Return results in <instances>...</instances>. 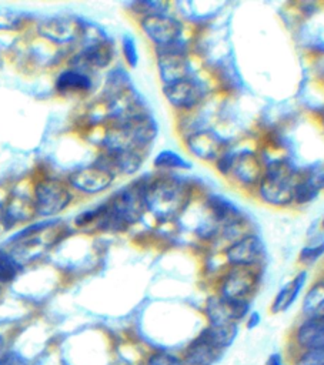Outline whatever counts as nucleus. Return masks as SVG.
Returning <instances> with one entry per match:
<instances>
[{
    "mask_svg": "<svg viewBox=\"0 0 324 365\" xmlns=\"http://www.w3.org/2000/svg\"><path fill=\"white\" fill-rule=\"evenodd\" d=\"M190 191L177 177H161L144 187L146 208L158 218L176 217L187 204Z\"/></svg>",
    "mask_w": 324,
    "mask_h": 365,
    "instance_id": "f257e3e1",
    "label": "nucleus"
},
{
    "mask_svg": "<svg viewBox=\"0 0 324 365\" xmlns=\"http://www.w3.org/2000/svg\"><path fill=\"white\" fill-rule=\"evenodd\" d=\"M297 171L287 160L271 161L258 182L261 200L271 205H287L294 200Z\"/></svg>",
    "mask_w": 324,
    "mask_h": 365,
    "instance_id": "f03ea898",
    "label": "nucleus"
},
{
    "mask_svg": "<svg viewBox=\"0 0 324 365\" xmlns=\"http://www.w3.org/2000/svg\"><path fill=\"white\" fill-rule=\"evenodd\" d=\"M144 187L141 184H133L117 191L113 198L101 207L100 220H104L106 227H124L136 222L144 208Z\"/></svg>",
    "mask_w": 324,
    "mask_h": 365,
    "instance_id": "7ed1b4c3",
    "label": "nucleus"
},
{
    "mask_svg": "<svg viewBox=\"0 0 324 365\" xmlns=\"http://www.w3.org/2000/svg\"><path fill=\"white\" fill-rule=\"evenodd\" d=\"M217 165L221 173H231L234 178L244 185L258 184L264 173L257 155L248 150L237 154L226 153L217 160Z\"/></svg>",
    "mask_w": 324,
    "mask_h": 365,
    "instance_id": "20e7f679",
    "label": "nucleus"
},
{
    "mask_svg": "<svg viewBox=\"0 0 324 365\" xmlns=\"http://www.w3.org/2000/svg\"><path fill=\"white\" fill-rule=\"evenodd\" d=\"M141 29L147 37H150L157 44V47H166L178 43L183 33L181 23L164 13L147 14L141 20Z\"/></svg>",
    "mask_w": 324,
    "mask_h": 365,
    "instance_id": "39448f33",
    "label": "nucleus"
},
{
    "mask_svg": "<svg viewBox=\"0 0 324 365\" xmlns=\"http://www.w3.org/2000/svg\"><path fill=\"white\" fill-rule=\"evenodd\" d=\"M70 191L60 181L47 180L37 184L34 191V208L41 215H54L70 202Z\"/></svg>",
    "mask_w": 324,
    "mask_h": 365,
    "instance_id": "423d86ee",
    "label": "nucleus"
},
{
    "mask_svg": "<svg viewBox=\"0 0 324 365\" xmlns=\"http://www.w3.org/2000/svg\"><path fill=\"white\" fill-rule=\"evenodd\" d=\"M178 44L180 41L157 48V66L164 86L187 78L190 74L188 60L183 53V47Z\"/></svg>",
    "mask_w": 324,
    "mask_h": 365,
    "instance_id": "0eeeda50",
    "label": "nucleus"
},
{
    "mask_svg": "<svg viewBox=\"0 0 324 365\" xmlns=\"http://www.w3.org/2000/svg\"><path fill=\"white\" fill-rule=\"evenodd\" d=\"M224 348L213 336V334L204 328L184 349L183 359L187 365H214L224 354Z\"/></svg>",
    "mask_w": 324,
    "mask_h": 365,
    "instance_id": "6e6552de",
    "label": "nucleus"
},
{
    "mask_svg": "<svg viewBox=\"0 0 324 365\" xmlns=\"http://www.w3.org/2000/svg\"><path fill=\"white\" fill-rule=\"evenodd\" d=\"M250 314L248 301H234L223 297H211L206 304V315L211 325L238 324Z\"/></svg>",
    "mask_w": 324,
    "mask_h": 365,
    "instance_id": "1a4fd4ad",
    "label": "nucleus"
},
{
    "mask_svg": "<svg viewBox=\"0 0 324 365\" xmlns=\"http://www.w3.org/2000/svg\"><path fill=\"white\" fill-rule=\"evenodd\" d=\"M258 284V274L253 268L236 267L223 279L220 297L234 301H248Z\"/></svg>",
    "mask_w": 324,
    "mask_h": 365,
    "instance_id": "9d476101",
    "label": "nucleus"
},
{
    "mask_svg": "<svg viewBox=\"0 0 324 365\" xmlns=\"http://www.w3.org/2000/svg\"><path fill=\"white\" fill-rule=\"evenodd\" d=\"M264 254L265 248L263 241L253 234L241 237L226 250V257L230 264H233L234 267L245 268H251L255 264L261 262Z\"/></svg>",
    "mask_w": 324,
    "mask_h": 365,
    "instance_id": "9b49d317",
    "label": "nucleus"
},
{
    "mask_svg": "<svg viewBox=\"0 0 324 365\" xmlns=\"http://www.w3.org/2000/svg\"><path fill=\"white\" fill-rule=\"evenodd\" d=\"M39 33L54 43H70L84 33V24L74 17L54 16L46 19L39 26Z\"/></svg>",
    "mask_w": 324,
    "mask_h": 365,
    "instance_id": "f8f14e48",
    "label": "nucleus"
},
{
    "mask_svg": "<svg viewBox=\"0 0 324 365\" xmlns=\"http://www.w3.org/2000/svg\"><path fill=\"white\" fill-rule=\"evenodd\" d=\"M163 91H164L167 101L171 106H174L177 108H183V110L193 108L204 97L203 86L197 80L190 78V77L178 80L171 84H166Z\"/></svg>",
    "mask_w": 324,
    "mask_h": 365,
    "instance_id": "ddd939ff",
    "label": "nucleus"
},
{
    "mask_svg": "<svg viewBox=\"0 0 324 365\" xmlns=\"http://www.w3.org/2000/svg\"><path fill=\"white\" fill-rule=\"evenodd\" d=\"M69 180L74 188L87 194H94L107 190L114 180V174L100 165L93 164L74 171Z\"/></svg>",
    "mask_w": 324,
    "mask_h": 365,
    "instance_id": "4468645a",
    "label": "nucleus"
},
{
    "mask_svg": "<svg viewBox=\"0 0 324 365\" xmlns=\"http://www.w3.org/2000/svg\"><path fill=\"white\" fill-rule=\"evenodd\" d=\"M227 141L213 130H200L187 138L188 150L198 158L213 161L223 157Z\"/></svg>",
    "mask_w": 324,
    "mask_h": 365,
    "instance_id": "2eb2a0df",
    "label": "nucleus"
},
{
    "mask_svg": "<svg viewBox=\"0 0 324 365\" xmlns=\"http://www.w3.org/2000/svg\"><path fill=\"white\" fill-rule=\"evenodd\" d=\"M295 342L301 351L324 348V318H305L295 331Z\"/></svg>",
    "mask_w": 324,
    "mask_h": 365,
    "instance_id": "dca6fc26",
    "label": "nucleus"
},
{
    "mask_svg": "<svg viewBox=\"0 0 324 365\" xmlns=\"http://www.w3.org/2000/svg\"><path fill=\"white\" fill-rule=\"evenodd\" d=\"M305 282H307V272L301 271L291 281L284 284L273 299L271 312L278 314V312L287 311L295 302V299L298 298V295H300L301 289L304 288Z\"/></svg>",
    "mask_w": 324,
    "mask_h": 365,
    "instance_id": "f3484780",
    "label": "nucleus"
},
{
    "mask_svg": "<svg viewBox=\"0 0 324 365\" xmlns=\"http://www.w3.org/2000/svg\"><path fill=\"white\" fill-rule=\"evenodd\" d=\"M113 57L111 44L103 37L90 38L86 48L77 57L81 63L91 67H106Z\"/></svg>",
    "mask_w": 324,
    "mask_h": 365,
    "instance_id": "a211bd4d",
    "label": "nucleus"
},
{
    "mask_svg": "<svg viewBox=\"0 0 324 365\" xmlns=\"http://www.w3.org/2000/svg\"><path fill=\"white\" fill-rule=\"evenodd\" d=\"M303 314L305 318H324V281L315 282L303 299Z\"/></svg>",
    "mask_w": 324,
    "mask_h": 365,
    "instance_id": "6ab92c4d",
    "label": "nucleus"
},
{
    "mask_svg": "<svg viewBox=\"0 0 324 365\" xmlns=\"http://www.w3.org/2000/svg\"><path fill=\"white\" fill-rule=\"evenodd\" d=\"M91 87V80L87 74L79 70H66L56 80V88L66 91H87Z\"/></svg>",
    "mask_w": 324,
    "mask_h": 365,
    "instance_id": "aec40b11",
    "label": "nucleus"
},
{
    "mask_svg": "<svg viewBox=\"0 0 324 365\" xmlns=\"http://www.w3.org/2000/svg\"><path fill=\"white\" fill-rule=\"evenodd\" d=\"M210 208L213 210V215L217 221L224 224H234L240 220V211L238 208L221 197H213L210 200Z\"/></svg>",
    "mask_w": 324,
    "mask_h": 365,
    "instance_id": "412c9836",
    "label": "nucleus"
},
{
    "mask_svg": "<svg viewBox=\"0 0 324 365\" xmlns=\"http://www.w3.org/2000/svg\"><path fill=\"white\" fill-rule=\"evenodd\" d=\"M154 165L157 168H163V170H188V168H191V164L184 157H181L180 154H177L176 151H171V150L160 151L154 158Z\"/></svg>",
    "mask_w": 324,
    "mask_h": 365,
    "instance_id": "4be33fe9",
    "label": "nucleus"
},
{
    "mask_svg": "<svg viewBox=\"0 0 324 365\" xmlns=\"http://www.w3.org/2000/svg\"><path fill=\"white\" fill-rule=\"evenodd\" d=\"M318 192H320V190L313 182V180L307 175L305 178H301L297 181V185L294 190V200L298 204H305V202L313 201L318 195Z\"/></svg>",
    "mask_w": 324,
    "mask_h": 365,
    "instance_id": "5701e85b",
    "label": "nucleus"
},
{
    "mask_svg": "<svg viewBox=\"0 0 324 365\" xmlns=\"http://www.w3.org/2000/svg\"><path fill=\"white\" fill-rule=\"evenodd\" d=\"M19 264L17 261L7 254L6 251L0 250V282H10L19 274Z\"/></svg>",
    "mask_w": 324,
    "mask_h": 365,
    "instance_id": "b1692460",
    "label": "nucleus"
},
{
    "mask_svg": "<svg viewBox=\"0 0 324 365\" xmlns=\"http://www.w3.org/2000/svg\"><path fill=\"white\" fill-rule=\"evenodd\" d=\"M36 211L34 202H29L26 198H14L9 207V217L14 220L30 218Z\"/></svg>",
    "mask_w": 324,
    "mask_h": 365,
    "instance_id": "393cba45",
    "label": "nucleus"
},
{
    "mask_svg": "<svg viewBox=\"0 0 324 365\" xmlns=\"http://www.w3.org/2000/svg\"><path fill=\"white\" fill-rule=\"evenodd\" d=\"M294 365H324V348L301 351L295 358Z\"/></svg>",
    "mask_w": 324,
    "mask_h": 365,
    "instance_id": "a878e982",
    "label": "nucleus"
},
{
    "mask_svg": "<svg viewBox=\"0 0 324 365\" xmlns=\"http://www.w3.org/2000/svg\"><path fill=\"white\" fill-rule=\"evenodd\" d=\"M147 365H187V362L170 352H156L148 358Z\"/></svg>",
    "mask_w": 324,
    "mask_h": 365,
    "instance_id": "bb28decb",
    "label": "nucleus"
},
{
    "mask_svg": "<svg viewBox=\"0 0 324 365\" xmlns=\"http://www.w3.org/2000/svg\"><path fill=\"white\" fill-rule=\"evenodd\" d=\"M121 46H123L124 58L127 60V63H128L131 67H136V66H137V61H138V56H137V48H136L134 38H133L131 36H128V34L123 36Z\"/></svg>",
    "mask_w": 324,
    "mask_h": 365,
    "instance_id": "cd10ccee",
    "label": "nucleus"
},
{
    "mask_svg": "<svg viewBox=\"0 0 324 365\" xmlns=\"http://www.w3.org/2000/svg\"><path fill=\"white\" fill-rule=\"evenodd\" d=\"M324 254V241L311 245V247H305L301 254H300V259L304 261L305 264H313L315 262L321 255Z\"/></svg>",
    "mask_w": 324,
    "mask_h": 365,
    "instance_id": "c85d7f7f",
    "label": "nucleus"
},
{
    "mask_svg": "<svg viewBox=\"0 0 324 365\" xmlns=\"http://www.w3.org/2000/svg\"><path fill=\"white\" fill-rule=\"evenodd\" d=\"M56 222H57V220H49V221H41V222L33 224V225H30V227H27V228L21 230L20 232H17V234L13 237V240H17V238H26V237H30V235H33V234H37V232L43 231L44 228L51 227V225H53V224H56Z\"/></svg>",
    "mask_w": 324,
    "mask_h": 365,
    "instance_id": "c756f323",
    "label": "nucleus"
},
{
    "mask_svg": "<svg viewBox=\"0 0 324 365\" xmlns=\"http://www.w3.org/2000/svg\"><path fill=\"white\" fill-rule=\"evenodd\" d=\"M20 17L11 11H0V29H11L19 24Z\"/></svg>",
    "mask_w": 324,
    "mask_h": 365,
    "instance_id": "7c9ffc66",
    "label": "nucleus"
},
{
    "mask_svg": "<svg viewBox=\"0 0 324 365\" xmlns=\"http://www.w3.org/2000/svg\"><path fill=\"white\" fill-rule=\"evenodd\" d=\"M0 365H26V364L19 354L7 352L0 358Z\"/></svg>",
    "mask_w": 324,
    "mask_h": 365,
    "instance_id": "2f4dec72",
    "label": "nucleus"
},
{
    "mask_svg": "<svg viewBox=\"0 0 324 365\" xmlns=\"http://www.w3.org/2000/svg\"><path fill=\"white\" fill-rule=\"evenodd\" d=\"M260 324V315L258 312H250L248 314V319H247V328L253 329Z\"/></svg>",
    "mask_w": 324,
    "mask_h": 365,
    "instance_id": "473e14b6",
    "label": "nucleus"
},
{
    "mask_svg": "<svg viewBox=\"0 0 324 365\" xmlns=\"http://www.w3.org/2000/svg\"><path fill=\"white\" fill-rule=\"evenodd\" d=\"M267 365H284L281 355L280 354H271L268 361H267Z\"/></svg>",
    "mask_w": 324,
    "mask_h": 365,
    "instance_id": "72a5a7b5",
    "label": "nucleus"
},
{
    "mask_svg": "<svg viewBox=\"0 0 324 365\" xmlns=\"http://www.w3.org/2000/svg\"><path fill=\"white\" fill-rule=\"evenodd\" d=\"M1 346H3V339H1V336H0V349H1Z\"/></svg>",
    "mask_w": 324,
    "mask_h": 365,
    "instance_id": "f704fd0d",
    "label": "nucleus"
},
{
    "mask_svg": "<svg viewBox=\"0 0 324 365\" xmlns=\"http://www.w3.org/2000/svg\"><path fill=\"white\" fill-rule=\"evenodd\" d=\"M321 225H323V228H324V218H323V222H321Z\"/></svg>",
    "mask_w": 324,
    "mask_h": 365,
    "instance_id": "c9c22d12",
    "label": "nucleus"
}]
</instances>
